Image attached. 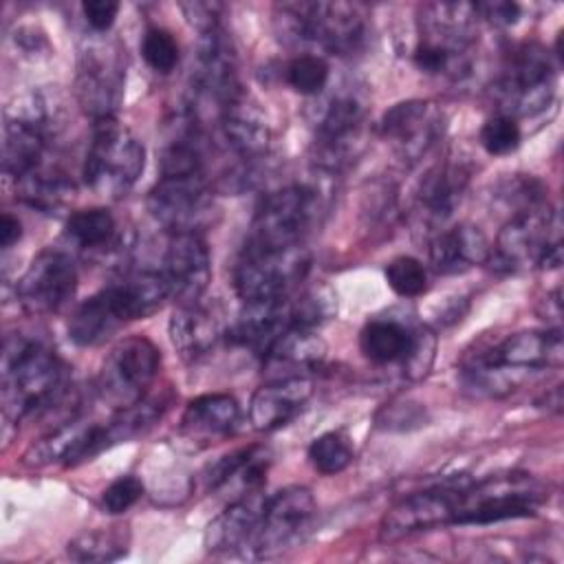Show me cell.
Instances as JSON below:
<instances>
[{
	"mask_svg": "<svg viewBox=\"0 0 564 564\" xmlns=\"http://www.w3.org/2000/svg\"><path fill=\"white\" fill-rule=\"evenodd\" d=\"M170 297L159 269H134L84 300L68 319V337L77 346H99L119 328L143 319Z\"/></svg>",
	"mask_w": 564,
	"mask_h": 564,
	"instance_id": "cell-1",
	"label": "cell"
},
{
	"mask_svg": "<svg viewBox=\"0 0 564 564\" xmlns=\"http://www.w3.org/2000/svg\"><path fill=\"white\" fill-rule=\"evenodd\" d=\"M20 238H22L20 220L4 212L2 218H0V245H2V249H11Z\"/></svg>",
	"mask_w": 564,
	"mask_h": 564,
	"instance_id": "cell-45",
	"label": "cell"
},
{
	"mask_svg": "<svg viewBox=\"0 0 564 564\" xmlns=\"http://www.w3.org/2000/svg\"><path fill=\"white\" fill-rule=\"evenodd\" d=\"M476 13L478 18L487 20L494 26L507 29L520 22L522 18V7L513 0H494V2H476Z\"/></svg>",
	"mask_w": 564,
	"mask_h": 564,
	"instance_id": "cell-42",
	"label": "cell"
},
{
	"mask_svg": "<svg viewBox=\"0 0 564 564\" xmlns=\"http://www.w3.org/2000/svg\"><path fill=\"white\" fill-rule=\"evenodd\" d=\"M502 115L513 119L544 110L555 93V64L538 42L518 44L505 59L494 86Z\"/></svg>",
	"mask_w": 564,
	"mask_h": 564,
	"instance_id": "cell-11",
	"label": "cell"
},
{
	"mask_svg": "<svg viewBox=\"0 0 564 564\" xmlns=\"http://www.w3.org/2000/svg\"><path fill=\"white\" fill-rule=\"evenodd\" d=\"M167 330L172 346L185 361H198L200 357L209 355L227 335L216 306L203 304L200 300L178 304L170 317Z\"/></svg>",
	"mask_w": 564,
	"mask_h": 564,
	"instance_id": "cell-26",
	"label": "cell"
},
{
	"mask_svg": "<svg viewBox=\"0 0 564 564\" xmlns=\"http://www.w3.org/2000/svg\"><path fill=\"white\" fill-rule=\"evenodd\" d=\"M55 108L42 93L15 97L4 108L2 170L15 183L44 165V154L55 134Z\"/></svg>",
	"mask_w": 564,
	"mask_h": 564,
	"instance_id": "cell-9",
	"label": "cell"
},
{
	"mask_svg": "<svg viewBox=\"0 0 564 564\" xmlns=\"http://www.w3.org/2000/svg\"><path fill=\"white\" fill-rule=\"evenodd\" d=\"M315 511V498L311 489L302 485H289L267 496L262 518L247 557L271 560L293 549L308 533Z\"/></svg>",
	"mask_w": 564,
	"mask_h": 564,
	"instance_id": "cell-14",
	"label": "cell"
},
{
	"mask_svg": "<svg viewBox=\"0 0 564 564\" xmlns=\"http://www.w3.org/2000/svg\"><path fill=\"white\" fill-rule=\"evenodd\" d=\"M366 123V104L352 90L333 95L313 121V161L324 172L346 167L359 145Z\"/></svg>",
	"mask_w": 564,
	"mask_h": 564,
	"instance_id": "cell-15",
	"label": "cell"
},
{
	"mask_svg": "<svg viewBox=\"0 0 564 564\" xmlns=\"http://www.w3.org/2000/svg\"><path fill=\"white\" fill-rule=\"evenodd\" d=\"M264 500L267 496L262 491H251L236 498L207 524L203 535L205 549L209 553L247 555L262 518Z\"/></svg>",
	"mask_w": 564,
	"mask_h": 564,
	"instance_id": "cell-25",
	"label": "cell"
},
{
	"mask_svg": "<svg viewBox=\"0 0 564 564\" xmlns=\"http://www.w3.org/2000/svg\"><path fill=\"white\" fill-rule=\"evenodd\" d=\"M311 256L304 245L286 249L245 247L236 269L234 289L242 302L289 295L308 273Z\"/></svg>",
	"mask_w": 564,
	"mask_h": 564,
	"instance_id": "cell-12",
	"label": "cell"
},
{
	"mask_svg": "<svg viewBox=\"0 0 564 564\" xmlns=\"http://www.w3.org/2000/svg\"><path fill=\"white\" fill-rule=\"evenodd\" d=\"M273 24L286 44L328 55L357 53L368 31L364 7L348 2H282L273 11Z\"/></svg>",
	"mask_w": 564,
	"mask_h": 564,
	"instance_id": "cell-4",
	"label": "cell"
},
{
	"mask_svg": "<svg viewBox=\"0 0 564 564\" xmlns=\"http://www.w3.org/2000/svg\"><path fill=\"white\" fill-rule=\"evenodd\" d=\"M469 183V172L454 161L434 165L421 181L416 192V209L425 225L443 229L460 205Z\"/></svg>",
	"mask_w": 564,
	"mask_h": 564,
	"instance_id": "cell-27",
	"label": "cell"
},
{
	"mask_svg": "<svg viewBox=\"0 0 564 564\" xmlns=\"http://www.w3.org/2000/svg\"><path fill=\"white\" fill-rule=\"evenodd\" d=\"M478 139L487 154L505 156V154H511L513 150H518V145L522 141V130H520L518 119L496 112L494 117H489L482 123Z\"/></svg>",
	"mask_w": 564,
	"mask_h": 564,
	"instance_id": "cell-39",
	"label": "cell"
},
{
	"mask_svg": "<svg viewBox=\"0 0 564 564\" xmlns=\"http://www.w3.org/2000/svg\"><path fill=\"white\" fill-rule=\"evenodd\" d=\"M15 187L20 198L40 212H57L73 196V183L62 172H51L44 165L20 178Z\"/></svg>",
	"mask_w": 564,
	"mask_h": 564,
	"instance_id": "cell-34",
	"label": "cell"
},
{
	"mask_svg": "<svg viewBox=\"0 0 564 564\" xmlns=\"http://www.w3.org/2000/svg\"><path fill=\"white\" fill-rule=\"evenodd\" d=\"M216 126L227 150L236 154L238 165L256 170L258 161L267 156L271 145V128L245 90L220 110Z\"/></svg>",
	"mask_w": 564,
	"mask_h": 564,
	"instance_id": "cell-22",
	"label": "cell"
},
{
	"mask_svg": "<svg viewBox=\"0 0 564 564\" xmlns=\"http://www.w3.org/2000/svg\"><path fill=\"white\" fill-rule=\"evenodd\" d=\"M383 275L388 286L399 297H419L427 291V269L412 256H399L390 260Z\"/></svg>",
	"mask_w": 564,
	"mask_h": 564,
	"instance_id": "cell-38",
	"label": "cell"
},
{
	"mask_svg": "<svg viewBox=\"0 0 564 564\" xmlns=\"http://www.w3.org/2000/svg\"><path fill=\"white\" fill-rule=\"evenodd\" d=\"M240 416V405L231 394L212 392L192 399L181 416V432L194 441L227 436Z\"/></svg>",
	"mask_w": 564,
	"mask_h": 564,
	"instance_id": "cell-32",
	"label": "cell"
},
{
	"mask_svg": "<svg viewBox=\"0 0 564 564\" xmlns=\"http://www.w3.org/2000/svg\"><path fill=\"white\" fill-rule=\"evenodd\" d=\"M286 82L300 95H319L330 77L328 62L317 53L295 55L286 66Z\"/></svg>",
	"mask_w": 564,
	"mask_h": 564,
	"instance_id": "cell-37",
	"label": "cell"
},
{
	"mask_svg": "<svg viewBox=\"0 0 564 564\" xmlns=\"http://www.w3.org/2000/svg\"><path fill=\"white\" fill-rule=\"evenodd\" d=\"M126 70L121 53L108 44H88L77 59V101L84 112L99 119H112L123 99Z\"/></svg>",
	"mask_w": 564,
	"mask_h": 564,
	"instance_id": "cell-17",
	"label": "cell"
},
{
	"mask_svg": "<svg viewBox=\"0 0 564 564\" xmlns=\"http://www.w3.org/2000/svg\"><path fill=\"white\" fill-rule=\"evenodd\" d=\"M443 130V112L423 99L399 101L379 121L381 137L408 165L423 159L441 141Z\"/></svg>",
	"mask_w": 564,
	"mask_h": 564,
	"instance_id": "cell-19",
	"label": "cell"
},
{
	"mask_svg": "<svg viewBox=\"0 0 564 564\" xmlns=\"http://www.w3.org/2000/svg\"><path fill=\"white\" fill-rule=\"evenodd\" d=\"M308 460L315 471L335 476L355 460V445L341 430H330L313 438L308 445Z\"/></svg>",
	"mask_w": 564,
	"mask_h": 564,
	"instance_id": "cell-36",
	"label": "cell"
},
{
	"mask_svg": "<svg viewBox=\"0 0 564 564\" xmlns=\"http://www.w3.org/2000/svg\"><path fill=\"white\" fill-rule=\"evenodd\" d=\"M141 55L154 73L167 75L176 68L181 53H178V42L170 31L161 26H150L141 40Z\"/></svg>",
	"mask_w": 564,
	"mask_h": 564,
	"instance_id": "cell-40",
	"label": "cell"
},
{
	"mask_svg": "<svg viewBox=\"0 0 564 564\" xmlns=\"http://www.w3.org/2000/svg\"><path fill=\"white\" fill-rule=\"evenodd\" d=\"M64 236L82 251H104L117 245V223L106 207L79 209L68 216Z\"/></svg>",
	"mask_w": 564,
	"mask_h": 564,
	"instance_id": "cell-33",
	"label": "cell"
},
{
	"mask_svg": "<svg viewBox=\"0 0 564 564\" xmlns=\"http://www.w3.org/2000/svg\"><path fill=\"white\" fill-rule=\"evenodd\" d=\"M326 357V341L317 333V328L293 324L289 326L267 350L262 357L269 370H280L273 379L280 377H297L304 370L317 368Z\"/></svg>",
	"mask_w": 564,
	"mask_h": 564,
	"instance_id": "cell-30",
	"label": "cell"
},
{
	"mask_svg": "<svg viewBox=\"0 0 564 564\" xmlns=\"http://www.w3.org/2000/svg\"><path fill=\"white\" fill-rule=\"evenodd\" d=\"M181 11L185 13L187 22L198 29L200 33L218 29L220 24V13H223V4L218 2H185L181 4Z\"/></svg>",
	"mask_w": 564,
	"mask_h": 564,
	"instance_id": "cell-44",
	"label": "cell"
},
{
	"mask_svg": "<svg viewBox=\"0 0 564 564\" xmlns=\"http://www.w3.org/2000/svg\"><path fill=\"white\" fill-rule=\"evenodd\" d=\"M425 326H410L397 317H375L359 333V348L372 364H405Z\"/></svg>",
	"mask_w": 564,
	"mask_h": 564,
	"instance_id": "cell-31",
	"label": "cell"
},
{
	"mask_svg": "<svg viewBox=\"0 0 564 564\" xmlns=\"http://www.w3.org/2000/svg\"><path fill=\"white\" fill-rule=\"evenodd\" d=\"M476 4L427 2L419 9V42L412 62L421 73L438 77H463L469 73V51L476 40Z\"/></svg>",
	"mask_w": 564,
	"mask_h": 564,
	"instance_id": "cell-5",
	"label": "cell"
},
{
	"mask_svg": "<svg viewBox=\"0 0 564 564\" xmlns=\"http://www.w3.org/2000/svg\"><path fill=\"white\" fill-rule=\"evenodd\" d=\"M460 485L463 482L438 485V487L414 491L401 498L383 516L379 527V538L383 542H397L421 531H432V529L452 524Z\"/></svg>",
	"mask_w": 564,
	"mask_h": 564,
	"instance_id": "cell-20",
	"label": "cell"
},
{
	"mask_svg": "<svg viewBox=\"0 0 564 564\" xmlns=\"http://www.w3.org/2000/svg\"><path fill=\"white\" fill-rule=\"evenodd\" d=\"M66 551L77 562H112L128 551V535L115 529L82 531L68 542Z\"/></svg>",
	"mask_w": 564,
	"mask_h": 564,
	"instance_id": "cell-35",
	"label": "cell"
},
{
	"mask_svg": "<svg viewBox=\"0 0 564 564\" xmlns=\"http://www.w3.org/2000/svg\"><path fill=\"white\" fill-rule=\"evenodd\" d=\"M77 291V267L62 249L37 253L15 284V295L24 311L53 315L70 304Z\"/></svg>",
	"mask_w": 564,
	"mask_h": 564,
	"instance_id": "cell-18",
	"label": "cell"
},
{
	"mask_svg": "<svg viewBox=\"0 0 564 564\" xmlns=\"http://www.w3.org/2000/svg\"><path fill=\"white\" fill-rule=\"evenodd\" d=\"M82 13L86 24L95 33H106L112 29L117 13H119V2L115 0H86L82 4Z\"/></svg>",
	"mask_w": 564,
	"mask_h": 564,
	"instance_id": "cell-43",
	"label": "cell"
},
{
	"mask_svg": "<svg viewBox=\"0 0 564 564\" xmlns=\"http://www.w3.org/2000/svg\"><path fill=\"white\" fill-rule=\"evenodd\" d=\"M293 324L291 293L282 297L242 302L236 322L227 330V339L258 357H264L271 344Z\"/></svg>",
	"mask_w": 564,
	"mask_h": 564,
	"instance_id": "cell-23",
	"label": "cell"
},
{
	"mask_svg": "<svg viewBox=\"0 0 564 564\" xmlns=\"http://www.w3.org/2000/svg\"><path fill=\"white\" fill-rule=\"evenodd\" d=\"M430 264L436 273L456 275L465 273L476 264H485L489 256L487 236L469 223L443 227L427 245Z\"/></svg>",
	"mask_w": 564,
	"mask_h": 564,
	"instance_id": "cell-28",
	"label": "cell"
},
{
	"mask_svg": "<svg viewBox=\"0 0 564 564\" xmlns=\"http://www.w3.org/2000/svg\"><path fill=\"white\" fill-rule=\"evenodd\" d=\"M564 361L562 330H520L465 361L460 379L476 397H505L540 370L560 368Z\"/></svg>",
	"mask_w": 564,
	"mask_h": 564,
	"instance_id": "cell-2",
	"label": "cell"
},
{
	"mask_svg": "<svg viewBox=\"0 0 564 564\" xmlns=\"http://www.w3.org/2000/svg\"><path fill=\"white\" fill-rule=\"evenodd\" d=\"M161 366V352L148 337L121 339L104 359L97 377L101 399L115 410H126L145 399Z\"/></svg>",
	"mask_w": 564,
	"mask_h": 564,
	"instance_id": "cell-13",
	"label": "cell"
},
{
	"mask_svg": "<svg viewBox=\"0 0 564 564\" xmlns=\"http://www.w3.org/2000/svg\"><path fill=\"white\" fill-rule=\"evenodd\" d=\"M271 465V454L262 445H249L220 456L207 469L209 491H234L236 498L260 491Z\"/></svg>",
	"mask_w": 564,
	"mask_h": 564,
	"instance_id": "cell-29",
	"label": "cell"
},
{
	"mask_svg": "<svg viewBox=\"0 0 564 564\" xmlns=\"http://www.w3.org/2000/svg\"><path fill=\"white\" fill-rule=\"evenodd\" d=\"M145 167L143 143L115 117L93 123V137L82 165L84 183L99 196H126Z\"/></svg>",
	"mask_w": 564,
	"mask_h": 564,
	"instance_id": "cell-7",
	"label": "cell"
},
{
	"mask_svg": "<svg viewBox=\"0 0 564 564\" xmlns=\"http://www.w3.org/2000/svg\"><path fill=\"white\" fill-rule=\"evenodd\" d=\"M66 368L62 359L37 339L13 335L4 339L0 401L7 421L48 410L64 390Z\"/></svg>",
	"mask_w": 564,
	"mask_h": 564,
	"instance_id": "cell-3",
	"label": "cell"
},
{
	"mask_svg": "<svg viewBox=\"0 0 564 564\" xmlns=\"http://www.w3.org/2000/svg\"><path fill=\"white\" fill-rule=\"evenodd\" d=\"M150 216L170 234L198 231L212 220L214 196L207 176H161L148 194Z\"/></svg>",
	"mask_w": 564,
	"mask_h": 564,
	"instance_id": "cell-16",
	"label": "cell"
},
{
	"mask_svg": "<svg viewBox=\"0 0 564 564\" xmlns=\"http://www.w3.org/2000/svg\"><path fill=\"white\" fill-rule=\"evenodd\" d=\"M500 273L524 269H557L562 264L560 214L546 205L513 214L498 231L485 260Z\"/></svg>",
	"mask_w": 564,
	"mask_h": 564,
	"instance_id": "cell-6",
	"label": "cell"
},
{
	"mask_svg": "<svg viewBox=\"0 0 564 564\" xmlns=\"http://www.w3.org/2000/svg\"><path fill=\"white\" fill-rule=\"evenodd\" d=\"M143 496V482L132 476V474H126V476H119L115 478L101 494V507L106 513L110 516H117V513H123L128 511L139 498Z\"/></svg>",
	"mask_w": 564,
	"mask_h": 564,
	"instance_id": "cell-41",
	"label": "cell"
},
{
	"mask_svg": "<svg viewBox=\"0 0 564 564\" xmlns=\"http://www.w3.org/2000/svg\"><path fill=\"white\" fill-rule=\"evenodd\" d=\"M159 271L167 282L170 297L178 304L198 302L212 280V256L203 236L198 231L170 234Z\"/></svg>",
	"mask_w": 564,
	"mask_h": 564,
	"instance_id": "cell-21",
	"label": "cell"
},
{
	"mask_svg": "<svg viewBox=\"0 0 564 564\" xmlns=\"http://www.w3.org/2000/svg\"><path fill=\"white\" fill-rule=\"evenodd\" d=\"M322 200L315 187L293 183L267 194L256 209L251 231L245 247L258 249H286L304 245L313 231Z\"/></svg>",
	"mask_w": 564,
	"mask_h": 564,
	"instance_id": "cell-10",
	"label": "cell"
},
{
	"mask_svg": "<svg viewBox=\"0 0 564 564\" xmlns=\"http://www.w3.org/2000/svg\"><path fill=\"white\" fill-rule=\"evenodd\" d=\"M544 496L542 482L529 474L489 476L480 482H463L452 524H496L533 518Z\"/></svg>",
	"mask_w": 564,
	"mask_h": 564,
	"instance_id": "cell-8",
	"label": "cell"
},
{
	"mask_svg": "<svg viewBox=\"0 0 564 564\" xmlns=\"http://www.w3.org/2000/svg\"><path fill=\"white\" fill-rule=\"evenodd\" d=\"M313 381L306 375L280 377L262 383L249 401V421L258 432H273L291 423L308 403Z\"/></svg>",
	"mask_w": 564,
	"mask_h": 564,
	"instance_id": "cell-24",
	"label": "cell"
}]
</instances>
